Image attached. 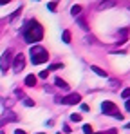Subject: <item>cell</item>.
<instances>
[{"label":"cell","mask_w":130,"mask_h":134,"mask_svg":"<svg viewBox=\"0 0 130 134\" xmlns=\"http://www.w3.org/2000/svg\"><path fill=\"white\" fill-rule=\"evenodd\" d=\"M22 33H23V38L27 44H38L43 38V27L36 20H29L25 24V27L22 29Z\"/></svg>","instance_id":"obj_1"},{"label":"cell","mask_w":130,"mask_h":134,"mask_svg":"<svg viewBox=\"0 0 130 134\" xmlns=\"http://www.w3.org/2000/svg\"><path fill=\"white\" fill-rule=\"evenodd\" d=\"M29 54H31L33 65H40V64H45L49 60V53H47V49H43L42 45H33Z\"/></svg>","instance_id":"obj_2"},{"label":"cell","mask_w":130,"mask_h":134,"mask_svg":"<svg viewBox=\"0 0 130 134\" xmlns=\"http://www.w3.org/2000/svg\"><path fill=\"white\" fill-rule=\"evenodd\" d=\"M58 103H63V105H76V103H81V96L78 92H70L63 98H56Z\"/></svg>","instance_id":"obj_3"},{"label":"cell","mask_w":130,"mask_h":134,"mask_svg":"<svg viewBox=\"0 0 130 134\" xmlns=\"http://www.w3.org/2000/svg\"><path fill=\"white\" fill-rule=\"evenodd\" d=\"M11 60H13V49H5V53L0 56V71L5 72L9 65H11Z\"/></svg>","instance_id":"obj_4"},{"label":"cell","mask_w":130,"mask_h":134,"mask_svg":"<svg viewBox=\"0 0 130 134\" xmlns=\"http://www.w3.org/2000/svg\"><path fill=\"white\" fill-rule=\"evenodd\" d=\"M23 67H25V56L18 53V54L13 58V69H15L16 72H20V71H23Z\"/></svg>","instance_id":"obj_5"},{"label":"cell","mask_w":130,"mask_h":134,"mask_svg":"<svg viewBox=\"0 0 130 134\" xmlns=\"http://www.w3.org/2000/svg\"><path fill=\"white\" fill-rule=\"evenodd\" d=\"M101 111L105 112V114L116 116V114H117V107H116V103H112V102H103V103H101Z\"/></svg>","instance_id":"obj_6"},{"label":"cell","mask_w":130,"mask_h":134,"mask_svg":"<svg viewBox=\"0 0 130 134\" xmlns=\"http://www.w3.org/2000/svg\"><path fill=\"white\" fill-rule=\"evenodd\" d=\"M9 121H16V114L11 111L4 112V116H0V127H4L5 123H9Z\"/></svg>","instance_id":"obj_7"},{"label":"cell","mask_w":130,"mask_h":134,"mask_svg":"<svg viewBox=\"0 0 130 134\" xmlns=\"http://www.w3.org/2000/svg\"><path fill=\"white\" fill-rule=\"evenodd\" d=\"M25 85L27 87H34L36 85V76L34 74H27L25 76Z\"/></svg>","instance_id":"obj_8"},{"label":"cell","mask_w":130,"mask_h":134,"mask_svg":"<svg viewBox=\"0 0 130 134\" xmlns=\"http://www.w3.org/2000/svg\"><path fill=\"white\" fill-rule=\"evenodd\" d=\"M90 71H92V72H96L98 76H103V78H107V72H105L103 69H99L98 65H92V67H90Z\"/></svg>","instance_id":"obj_9"},{"label":"cell","mask_w":130,"mask_h":134,"mask_svg":"<svg viewBox=\"0 0 130 134\" xmlns=\"http://www.w3.org/2000/svg\"><path fill=\"white\" fill-rule=\"evenodd\" d=\"M54 83H56V87H60V89H63V91H67V89H69V85L65 83V82L62 80V78H56V80H54Z\"/></svg>","instance_id":"obj_10"},{"label":"cell","mask_w":130,"mask_h":134,"mask_svg":"<svg viewBox=\"0 0 130 134\" xmlns=\"http://www.w3.org/2000/svg\"><path fill=\"white\" fill-rule=\"evenodd\" d=\"M62 40H63L65 44H70V31H63V35H62Z\"/></svg>","instance_id":"obj_11"},{"label":"cell","mask_w":130,"mask_h":134,"mask_svg":"<svg viewBox=\"0 0 130 134\" xmlns=\"http://www.w3.org/2000/svg\"><path fill=\"white\" fill-rule=\"evenodd\" d=\"M70 13H72V16H80V13H81V7H80V5H72Z\"/></svg>","instance_id":"obj_12"},{"label":"cell","mask_w":130,"mask_h":134,"mask_svg":"<svg viewBox=\"0 0 130 134\" xmlns=\"http://www.w3.org/2000/svg\"><path fill=\"white\" fill-rule=\"evenodd\" d=\"M83 132H85V134H94L92 127H90V123H85V125H83Z\"/></svg>","instance_id":"obj_13"},{"label":"cell","mask_w":130,"mask_h":134,"mask_svg":"<svg viewBox=\"0 0 130 134\" xmlns=\"http://www.w3.org/2000/svg\"><path fill=\"white\" fill-rule=\"evenodd\" d=\"M121 98H125V100H130V87H128V89H125L123 92H121Z\"/></svg>","instance_id":"obj_14"},{"label":"cell","mask_w":130,"mask_h":134,"mask_svg":"<svg viewBox=\"0 0 130 134\" xmlns=\"http://www.w3.org/2000/svg\"><path fill=\"white\" fill-rule=\"evenodd\" d=\"M56 5H58L56 2H49V4H47V9H49V11H54V9H56Z\"/></svg>","instance_id":"obj_15"},{"label":"cell","mask_w":130,"mask_h":134,"mask_svg":"<svg viewBox=\"0 0 130 134\" xmlns=\"http://www.w3.org/2000/svg\"><path fill=\"white\" fill-rule=\"evenodd\" d=\"M49 69H51V71H58V69H63V65H62V64H52Z\"/></svg>","instance_id":"obj_16"},{"label":"cell","mask_w":130,"mask_h":134,"mask_svg":"<svg viewBox=\"0 0 130 134\" xmlns=\"http://www.w3.org/2000/svg\"><path fill=\"white\" fill-rule=\"evenodd\" d=\"M23 105L25 107H34V102L33 100H23Z\"/></svg>","instance_id":"obj_17"},{"label":"cell","mask_w":130,"mask_h":134,"mask_svg":"<svg viewBox=\"0 0 130 134\" xmlns=\"http://www.w3.org/2000/svg\"><path fill=\"white\" fill-rule=\"evenodd\" d=\"M70 120L72 121H81V116L80 114H70Z\"/></svg>","instance_id":"obj_18"},{"label":"cell","mask_w":130,"mask_h":134,"mask_svg":"<svg viewBox=\"0 0 130 134\" xmlns=\"http://www.w3.org/2000/svg\"><path fill=\"white\" fill-rule=\"evenodd\" d=\"M78 24H80V25H81L83 29H88V25H87V22L83 20V18H78Z\"/></svg>","instance_id":"obj_19"},{"label":"cell","mask_w":130,"mask_h":134,"mask_svg":"<svg viewBox=\"0 0 130 134\" xmlns=\"http://www.w3.org/2000/svg\"><path fill=\"white\" fill-rule=\"evenodd\" d=\"M16 16H20V9H18V11H15V13H13V15H11V16H9V20H11V22H13V20H15V18H16Z\"/></svg>","instance_id":"obj_20"},{"label":"cell","mask_w":130,"mask_h":134,"mask_svg":"<svg viewBox=\"0 0 130 134\" xmlns=\"http://www.w3.org/2000/svg\"><path fill=\"white\" fill-rule=\"evenodd\" d=\"M96 134H117V131H116V129H110L107 132H96Z\"/></svg>","instance_id":"obj_21"},{"label":"cell","mask_w":130,"mask_h":134,"mask_svg":"<svg viewBox=\"0 0 130 134\" xmlns=\"http://www.w3.org/2000/svg\"><path fill=\"white\" fill-rule=\"evenodd\" d=\"M47 76H49V71H42L40 72V78H47Z\"/></svg>","instance_id":"obj_22"},{"label":"cell","mask_w":130,"mask_h":134,"mask_svg":"<svg viewBox=\"0 0 130 134\" xmlns=\"http://www.w3.org/2000/svg\"><path fill=\"white\" fill-rule=\"evenodd\" d=\"M63 131H65V132H70V131H72V127H69V125H63Z\"/></svg>","instance_id":"obj_23"},{"label":"cell","mask_w":130,"mask_h":134,"mask_svg":"<svg viewBox=\"0 0 130 134\" xmlns=\"http://www.w3.org/2000/svg\"><path fill=\"white\" fill-rule=\"evenodd\" d=\"M125 109L130 112V100H127V103H125Z\"/></svg>","instance_id":"obj_24"},{"label":"cell","mask_w":130,"mask_h":134,"mask_svg":"<svg viewBox=\"0 0 130 134\" xmlns=\"http://www.w3.org/2000/svg\"><path fill=\"white\" fill-rule=\"evenodd\" d=\"M81 111H88V105L87 103H81Z\"/></svg>","instance_id":"obj_25"},{"label":"cell","mask_w":130,"mask_h":134,"mask_svg":"<svg viewBox=\"0 0 130 134\" xmlns=\"http://www.w3.org/2000/svg\"><path fill=\"white\" fill-rule=\"evenodd\" d=\"M15 134H25V131H22V129H16V131H15Z\"/></svg>","instance_id":"obj_26"},{"label":"cell","mask_w":130,"mask_h":134,"mask_svg":"<svg viewBox=\"0 0 130 134\" xmlns=\"http://www.w3.org/2000/svg\"><path fill=\"white\" fill-rule=\"evenodd\" d=\"M127 127H128V129H130V123H128V125H127Z\"/></svg>","instance_id":"obj_27"},{"label":"cell","mask_w":130,"mask_h":134,"mask_svg":"<svg viewBox=\"0 0 130 134\" xmlns=\"http://www.w3.org/2000/svg\"><path fill=\"white\" fill-rule=\"evenodd\" d=\"M38 134H45V132H38Z\"/></svg>","instance_id":"obj_28"},{"label":"cell","mask_w":130,"mask_h":134,"mask_svg":"<svg viewBox=\"0 0 130 134\" xmlns=\"http://www.w3.org/2000/svg\"><path fill=\"white\" fill-rule=\"evenodd\" d=\"M58 134H60V132H58Z\"/></svg>","instance_id":"obj_29"}]
</instances>
